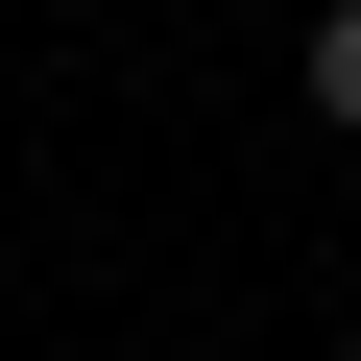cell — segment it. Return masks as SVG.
Here are the masks:
<instances>
[{
    "label": "cell",
    "instance_id": "1",
    "mask_svg": "<svg viewBox=\"0 0 361 361\" xmlns=\"http://www.w3.org/2000/svg\"><path fill=\"white\" fill-rule=\"evenodd\" d=\"M289 97H313V121L361 145V0H313V49H289Z\"/></svg>",
    "mask_w": 361,
    "mask_h": 361
}]
</instances>
